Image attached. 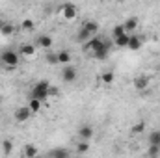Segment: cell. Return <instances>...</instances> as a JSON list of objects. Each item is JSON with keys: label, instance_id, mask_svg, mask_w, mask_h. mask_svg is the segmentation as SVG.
Segmentation results:
<instances>
[{"label": "cell", "instance_id": "6da1fadb", "mask_svg": "<svg viewBox=\"0 0 160 158\" xmlns=\"http://www.w3.org/2000/svg\"><path fill=\"white\" fill-rule=\"evenodd\" d=\"M48 95H50V84L47 80H39V82L34 84V87H32V99H38V101L43 102V101L48 99Z\"/></svg>", "mask_w": 160, "mask_h": 158}, {"label": "cell", "instance_id": "7a4b0ae2", "mask_svg": "<svg viewBox=\"0 0 160 158\" xmlns=\"http://www.w3.org/2000/svg\"><path fill=\"white\" fill-rule=\"evenodd\" d=\"M0 60H2V63L8 65V67H17L19 62H21V56H19V52H15V50H4L2 56H0Z\"/></svg>", "mask_w": 160, "mask_h": 158}, {"label": "cell", "instance_id": "3957f363", "mask_svg": "<svg viewBox=\"0 0 160 158\" xmlns=\"http://www.w3.org/2000/svg\"><path fill=\"white\" fill-rule=\"evenodd\" d=\"M62 80H63L65 84L75 82V80H77V69H75L73 65H65L63 71H62Z\"/></svg>", "mask_w": 160, "mask_h": 158}, {"label": "cell", "instance_id": "277c9868", "mask_svg": "<svg viewBox=\"0 0 160 158\" xmlns=\"http://www.w3.org/2000/svg\"><path fill=\"white\" fill-rule=\"evenodd\" d=\"M30 116H32V112H30V108H28V106H21V108H17V110H15V114H13L15 121H19V123L28 121Z\"/></svg>", "mask_w": 160, "mask_h": 158}, {"label": "cell", "instance_id": "5b68a950", "mask_svg": "<svg viewBox=\"0 0 160 158\" xmlns=\"http://www.w3.org/2000/svg\"><path fill=\"white\" fill-rule=\"evenodd\" d=\"M93 136H95V130H93V126H91V125H84V126H80V128H78L80 141H88V140H91Z\"/></svg>", "mask_w": 160, "mask_h": 158}, {"label": "cell", "instance_id": "8992f818", "mask_svg": "<svg viewBox=\"0 0 160 158\" xmlns=\"http://www.w3.org/2000/svg\"><path fill=\"white\" fill-rule=\"evenodd\" d=\"M102 43H104V41L95 36V37H91L88 43H84V50H88V52H91V54H93L95 50H99V48L102 47Z\"/></svg>", "mask_w": 160, "mask_h": 158}, {"label": "cell", "instance_id": "52a82bcc", "mask_svg": "<svg viewBox=\"0 0 160 158\" xmlns=\"http://www.w3.org/2000/svg\"><path fill=\"white\" fill-rule=\"evenodd\" d=\"M62 15H63L67 21H73V19L78 15V9H77L75 4H65V6L62 7Z\"/></svg>", "mask_w": 160, "mask_h": 158}, {"label": "cell", "instance_id": "ba28073f", "mask_svg": "<svg viewBox=\"0 0 160 158\" xmlns=\"http://www.w3.org/2000/svg\"><path fill=\"white\" fill-rule=\"evenodd\" d=\"M108 52H110V43H108V41H104V43H102V47H101L99 50H95V52H93V58H95V60H104V58L108 56Z\"/></svg>", "mask_w": 160, "mask_h": 158}, {"label": "cell", "instance_id": "9c48e42d", "mask_svg": "<svg viewBox=\"0 0 160 158\" xmlns=\"http://www.w3.org/2000/svg\"><path fill=\"white\" fill-rule=\"evenodd\" d=\"M52 43H54V41H52L50 36H39V37L36 39L34 45H36V47H39V48H50V47H52Z\"/></svg>", "mask_w": 160, "mask_h": 158}, {"label": "cell", "instance_id": "30bf717a", "mask_svg": "<svg viewBox=\"0 0 160 158\" xmlns=\"http://www.w3.org/2000/svg\"><path fill=\"white\" fill-rule=\"evenodd\" d=\"M21 56H22V58H32V56H36V45H30V43L22 45V47H21Z\"/></svg>", "mask_w": 160, "mask_h": 158}, {"label": "cell", "instance_id": "8fae6325", "mask_svg": "<svg viewBox=\"0 0 160 158\" xmlns=\"http://www.w3.org/2000/svg\"><path fill=\"white\" fill-rule=\"evenodd\" d=\"M128 41H130V36L128 34H123V36L114 39V45L119 47V48H128Z\"/></svg>", "mask_w": 160, "mask_h": 158}, {"label": "cell", "instance_id": "7c38bea8", "mask_svg": "<svg viewBox=\"0 0 160 158\" xmlns=\"http://www.w3.org/2000/svg\"><path fill=\"white\" fill-rule=\"evenodd\" d=\"M142 45H143V41H142L140 36H130V41H128V48L130 50H140Z\"/></svg>", "mask_w": 160, "mask_h": 158}, {"label": "cell", "instance_id": "4fadbf2b", "mask_svg": "<svg viewBox=\"0 0 160 158\" xmlns=\"http://www.w3.org/2000/svg\"><path fill=\"white\" fill-rule=\"evenodd\" d=\"M50 158H69V153H67V149H63V147H56V149H52L50 151Z\"/></svg>", "mask_w": 160, "mask_h": 158}, {"label": "cell", "instance_id": "5bb4252c", "mask_svg": "<svg viewBox=\"0 0 160 158\" xmlns=\"http://www.w3.org/2000/svg\"><path fill=\"white\" fill-rule=\"evenodd\" d=\"M91 37H95V36H91V34H89V32H88L84 26L80 28L78 34H77V41H80V43H88V41L91 39Z\"/></svg>", "mask_w": 160, "mask_h": 158}, {"label": "cell", "instance_id": "9a60e30c", "mask_svg": "<svg viewBox=\"0 0 160 158\" xmlns=\"http://www.w3.org/2000/svg\"><path fill=\"white\" fill-rule=\"evenodd\" d=\"M123 28H125L127 34H128V32H134V30L138 28V19H136V17H130V19L123 24Z\"/></svg>", "mask_w": 160, "mask_h": 158}, {"label": "cell", "instance_id": "2e32d148", "mask_svg": "<svg viewBox=\"0 0 160 158\" xmlns=\"http://www.w3.org/2000/svg\"><path fill=\"white\" fill-rule=\"evenodd\" d=\"M58 63H63V65L71 63V52L69 50H60L58 52Z\"/></svg>", "mask_w": 160, "mask_h": 158}, {"label": "cell", "instance_id": "e0dca14e", "mask_svg": "<svg viewBox=\"0 0 160 158\" xmlns=\"http://www.w3.org/2000/svg\"><path fill=\"white\" fill-rule=\"evenodd\" d=\"M24 158H38V147L32 145V143H28L24 147Z\"/></svg>", "mask_w": 160, "mask_h": 158}, {"label": "cell", "instance_id": "ac0fdd59", "mask_svg": "<svg viewBox=\"0 0 160 158\" xmlns=\"http://www.w3.org/2000/svg\"><path fill=\"white\" fill-rule=\"evenodd\" d=\"M149 86V78L147 77H138V78H134V87L136 89H145Z\"/></svg>", "mask_w": 160, "mask_h": 158}, {"label": "cell", "instance_id": "d6986e66", "mask_svg": "<svg viewBox=\"0 0 160 158\" xmlns=\"http://www.w3.org/2000/svg\"><path fill=\"white\" fill-rule=\"evenodd\" d=\"M149 145H157L160 147V130H155L149 134Z\"/></svg>", "mask_w": 160, "mask_h": 158}, {"label": "cell", "instance_id": "ffe728a7", "mask_svg": "<svg viewBox=\"0 0 160 158\" xmlns=\"http://www.w3.org/2000/svg\"><path fill=\"white\" fill-rule=\"evenodd\" d=\"M28 108H30V112H32V114H38V112L41 110V101H38V99H30Z\"/></svg>", "mask_w": 160, "mask_h": 158}, {"label": "cell", "instance_id": "44dd1931", "mask_svg": "<svg viewBox=\"0 0 160 158\" xmlns=\"http://www.w3.org/2000/svg\"><path fill=\"white\" fill-rule=\"evenodd\" d=\"M84 28H86L91 36H95V34H97V30H99V24H97V22H93V21H88V22H84Z\"/></svg>", "mask_w": 160, "mask_h": 158}, {"label": "cell", "instance_id": "7402d4cb", "mask_svg": "<svg viewBox=\"0 0 160 158\" xmlns=\"http://www.w3.org/2000/svg\"><path fill=\"white\" fill-rule=\"evenodd\" d=\"M0 34L2 36H13L15 34V26L13 24H2L0 26Z\"/></svg>", "mask_w": 160, "mask_h": 158}, {"label": "cell", "instance_id": "603a6c76", "mask_svg": "<svg viewBox=\"0 0 160 158\" xmlns=\"http://www.w3.org/2000/svg\"><path fill=\"white\" fill-rule=\"evenodd\" d=\"M114 73L112 71H106V73H102L101 75V80H102V84H106V86H110V84H114Z\"/></svg>", "mask_w": 160, "mask_h": 158}, {"label": "cell", "instance_id": "cb8c5ba5", "mask_svg": "<svg viewBox=\"0 0 160 158\" xmlns=\"http://www.w3.org/2000/svg\"><path fill=\"white\" fill-rule=\"evenodd\" d=\"M2 151H4L6 156L11 155V151H13V141H11V140H4V141H2Z\"/></svg>", "mask_w": 160, "mask_h": 158}, {"label": "cell", "instance_id": "d4e9b609", "mask_svg": "<svg viewBox=\"0 0 160 158\" xmlns=\"http://www.w3.org/2000/svg\"><path fill=\"white\" fill-rule=\"evenodd\" d=\"M34 21H30V19H26V21H22V24H21V30H26V32H30V30H34Z\"/></svg>", "mask_w": 160, "mask_h": 158}, {"label": "cell", "instance_id": "484cf974", "mask_svg": "<svg viewBox=\"0 0 160 158\" xmlns=\"http://www.w3.org/2000/svg\"><path fill=\"white\" fill-rule=\"evenodd\" d=\"M77 151H78V153H88V151H89V143H88V141H78Z\"/></svg>", "mask_w": 160, "mask_h": 158}, {"label": "cell", "instance_id": "4316f807", "mask_svg": "<svg viewBox=\"0 0 160 158\" xmlns=\"http://www.w3.org/2000/svg\"><path fill=\"white\" fill-rule=\"evenodd\" d=\"M158 155H160V147H157V145H149V156L157 158Z\"/></svg>", "mask_w": 160, "mask_h": 158}, {"label": "cell", "instance_id": "83f0119b", "mask_svg": "<svg viewBox=\"0 0 160 158\" xmlns=\"http://www.w3.org/2000/svg\"><path fill=\"white\" fill-rule=\"evenodd\" d=\"M123 34H127V32H125V28H123V24H118V26L114 28V39H116V37H119V36H123Z\"/></svg>", "mask_w": 160, "mask_h": 158}, {"label": "cell", "instance_id": "f1b7e54d", "mask_svg": "<svg viewBox=\"0 0 160 158\" xmlns=\"http://www.w3.org/2000/svg\"><path fill=\"white\" fill-rule=\"evenodd\" d=\"M47 63L56 65V63H58V54H48V56H47Z\"/></svg>", "mask_w": 160, "mask_h": 158}, {"label": "cell", "instance_id": "f546056e", "mask_svg": "<svg viewBox=\"0 0 160 158\" xmlns=\"http://www.w3.org/2000/svg\"><path fill=\"white\" fill-rule=\"evenodd\" d=\"M143 128H145V125H143V123H138V125H134L132 134H140V132H143Z\"/></svg>", "mask_w": 160, "mask_h": 158}]
</instances>
